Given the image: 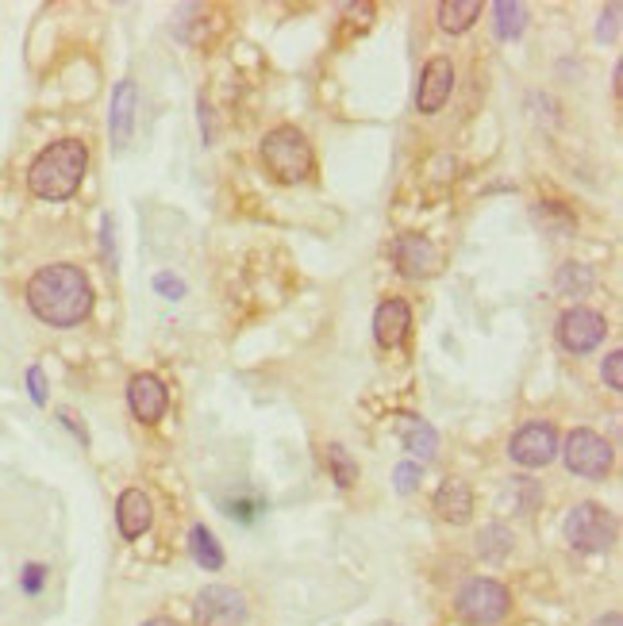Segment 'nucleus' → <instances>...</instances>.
I'll use <instances>...</instances> for the list:
<instances>
[{
    "mask_svg": "<svg viewBox=\"0 0 623 626\" xmlns=\"http://www.w3.org/2000/svg\"><path fill=\"white\" fill-rule=\"evenodd\" d=\"M28 308L51 327H78L93 311V285L70 261L43 266L28 281Z\"/></svg>",
    "mask_w": 623,
    "mask_h": 626,
    "instance_id": "f257e3e1",
    "label": "nucleus"
},
{
    "mask_svg": "<svg viewBox=\"0 0 623 626\" xmlns=\"http://www.w3.org/2000/svg\"><path fill=\"white\" fill-rule=\"evenodd\" d=\"M89 170V146L81 138H59L51 143L28 170V185L43 201H70L81 188Z\"/></svg>",
    "mask_w": 623,
    "mask_h": 626,
    "instance_id": "f03ea898",
    "label": "nucleus"
},
{
    "mask_svg": "<svg viewBox=\"0 0 623 626\" xmlns=\"http://www.w3.org/2000/svg\"><path fill=\"white\" fill-rule=\"evenodd\" d=\"M262 162H266V170L274 173L282 185H300V181H308L312 166H316L308 138L300 135L297 127H289V123L274 127L262 138Z\"/></svg>",
    "mask_w": 623,
    "mask_h": 626,
    "instance_id": "7ed1b4c3",
    "label": "nucleus"
},
{
    "mask_svg": "<svg viewBox=\"0 0 623 626\" xmlns=\"http://www.w3.org/2000/svg\"><path fill=\"white\" fill-rule=\"evenodd\" d=\"M455 612L458 619L470 626H500L512 615V592L500 581H493V576H470V581L458 588Z\"/></svg>",
    "mask_w": 623,
    "mask_h": 626,
    "instance_id": "20e7f679",
    "label": "nucleus"
},
{
    "mask_svg": "<svg viewBox=\"0 0 623 626\" xmlns=\"http://www.w3.org/2000/svg\"><path fill=\"white\" fill-rule=\"evenodd\" d=\"M616 515L601 504H578L565 519V542L578 554H604L616 546Z\"/></svg>",
    "mask_w": 623,
    "mask_h": 626,
    "instance_id": "39448f33",
    "label": "nucleus"
},
{
    "mask_svg": "<svg viewBox=\"0 0 623 626\" xmlns=\"http://www.w3.org/2000/svg\"><path fill=\"white\" fill-rule=\"evenodd\" d=\"M196 626H243L251 615L247 596L239 588H227V584H208V588L196 592L193 599Z\"/></svg>",
    "mask_w": 623,
    "mask_h": 626,
    "instance_id": "423d86ee",
    "label": "nucleus"
},
{
    "mask_svg": "<svg viewBox=\"0 0 623 626\" xmlns=\"http://www.w3.org/2000/svg\"><path fill=\"white\" fill-rule=\"evenodd\" d=\"M565 465H570V473L578 476H589V481H601L604 473L612 469V447L601 439L596 431H573L570 439H565Z\"/></svg>",
    "mask_w": 623,
    "mask_h": 626,
    "instance_id": "0eeeda50",
    "label": "nucleus"
},
{
    "mask_svg": "<svg viewBox=\"0 0 623 626\" xmlns=\"http://www.w3.org/2000/svg\"><path fill=\"white\" fill-rule=\"evenodd\" d=\"M508 454H512L515 465L523 469H543L559 458V431L551 423H528L512 434L508 442Z\"/></svg>",
    "mask_w": 623,
    "mask_h": 626,
    "instance_id": "6e6552de",
    "label": "nucleus"
},
{
    "mask_svg": "<svg viewBox=\"0 0 623 626\" xmlns=\"http://www.w3.org/2000/svg\"><path fill=\"white\" fill-rule=\"evenodd\" d=\"M604 335H609V324H604V316L593 308H570L559 319V342H562V350H570V353L596 350V346L604 342Z\"/></svg>",
    "mask_w": 623,
    "mask_h": 626,
    "instance_id": "1a4fd4ad",
    "label": "nucleus"
},
{
    "mask_svg": "<svg viewBox=\"0 0 623 626\" xmlns=\"http://www.w3.org/2000/svg\"><path fill=\"white\" fill-rule=\"evenodd\" d=\"M392 261H397L400 277L423 281V277H431L439 269V250L436 243L423 235H400L397 243H392Z\"/></svg>",
    "mask_w": 623,
    "mask_h": 626,
    "instance_id": "9d476101",
    "label": "nucleus"
},
{
    "mask_svg": "<svg viewBox=\"0 0 623 626\" xmlns=\"http://www.w3.org/2000/svg\"><path fill=\"white\" fill-rule=\"evenodd\" d=\"M450 93H455V62L450 58H431L428 65H423V78H420V93H416V109L423 115H436L442 104L450 101Z\"/></svg>",
    "mask_w": 623,
    "mask_h": 626,
    "instance_id": "9b49d317",
    "label": "nucleus"
},
{
    "mask_svg": "<svg viewBox=\"0 0 623 626\" xmlns=\"http://www.w3.org/2000/svg\"><path fill=\"white\" fill-rule=\"evenodd\" d=\"M127 403H131V411H135V419H143V423H159L170 408V392L154 373H135L127 384Z\"/></svg>",
    "mask_w": 623,
    "mask_h": 626,
    "instance_id": "f8f14e48",
    "label": "nucleus"
},
{
    "mask_svg": "<svg viewBox=\"0 0 623 626\" xmlns=\"http://www.w3.org/2000/svg\"><path fill=\"white\" fill-rule=\"evenodd\" d=\"M116 523H120V534L124 538H143L154 523V504L143 489H127L120 492L116 500Z\"/></svg>",
    "mask_w": 623,
    "mask_h": 626,
    "instance_id": "ddd939ff",
    "label": "nucleus"
},
{
    "mask_svg": "<svg viewBox=\"0 0 623 626\" xmlns=\"http://www.w3.org/2000/svg\"><path fill=\"white\" fill-rule=\"evenodd\" d=\"M408 327H412V308H408L405 300H397V296H392V300H385L381 308H377V316H374V339H377V346L392 350V346L405 342Z\"/></svg>",
    "mask_w": 623,
    "mask_h": 626,
    "instance_id": "4468645a",
    "label": "nucleus"
},
{
    "mask_svg": "<svg viewBox=\"0 0 623 626\" xmlns=\"http://www.w3.org/2000/svg\"><path fill=\"white\" fill-rule=\"evenodd\" d=\"M436 512H439L442 523H450V526L470 523V515H473V492H470V484L458 481V476L442 481L439 492H436Z\"/></svg>",
    "mask_w": 623,
    "mask_h": 626,
    "instance_id": "2eb2a0df",
    "label": "nucleus"
},
{
    "mask_svg": "<svg viewBox=\"0 0 623 626\" xmlns=\"http://www.w3.org/2000/svg\"><path fill=\"white\" fill-rule=\"evenodd\" d=\"M135 104H139L135 81H120L116 93H112V112H109L112 146H116V151H124V143L131 138V127H135Z\"/></svg>",
    "mask_w": 623,
    "mask_h": 626,
    "instance_id": "dca6fc26",
    "label": "nucleus"
},
{
    "mask_svg": "<svg viewBox=\"0 0 623 626\" xmlns=\"http://www.w3.org/2000/svg\"><path fill=\"white\" fill-rule=\"evenodd\" d=\"M512 550H515V534H512V526H504V523H489V526H481V534H478V554L486 557V562H508L512 557Z\"/></svg>",
    "mask_w": 623,
    "mask_h": 626,
    "instance_id": "f3484780",
    "label": "nucleus"
},
{
    "mask_svg": "<svg viewBox=\"0 0 623 626\" xmlns=\"http://www.w3.org/2000/svg\"><path fill=\"white\" fill-rule=\"evenodd\" d=\"M478 16L481 0H447V4H439V28L450 31V35H462V31L473 28Z\"/></svg>",
    "mask_w": 623,
    "mask_h": 626,
    "instance_id": "a211bd4d",
    "label": "nucleus"
},
{
    "mask_svg": "<svg viewBox=\"0 0 623 626\" xmlns=\"http://www.w3.org/2000/svg\"><path fill=\"white\" fill-rule=\"evenodd\" d=\"M188 546H193L196 565H204V569H208V573L224 569V550H219L216 534H212L204 523H196L193 531H188Z\"/></svg>",
    "mask_w": 623,
    "mask_h": 626,
    "instance_id": "6ab92c4d",
    "label": "nucleus"
},
{
    "mask_svg": "<svg viewBox=\"0 0 623 626\" xmlns=\"http://www.w3.org/2000/svg\"><path fill=\"white\" fill-rule=\"evenodd\" d=\"M493 16H497V35L500 39H520L523 28H528V8H523L520 0H497Z\"/></svg>",
    "mask_w": 623,
    "mask_h": 626,
    "instance_id": "aec40b11",
    "label": "nucleus"
},
{
    "mask_svg": "<svg viewBox=\"0 0 623 626\" xmlns=\"http://www.w3.org/2000/svg\"><path fill=\"white\" fill-rule=\"evenodd\" d=\"M405 450H408L412 458H420V465H423V461H431V458H436V450H439L436 427H431V423H420V419H416V423L405 431Z\"/></svg>",
    "mask_w": 623,
    "mask_h": 626,
    "instance_id": "412c9836",
    "label": "nucleus"
},
{
    "mask_svg": "<svg viewBox=\"0 0 623 626\" xmlns=\"http://www.w3.org/2000/svg\"><path fill=\"white\" fill-rule=\"evenodd\" d=\"M324 458H327V469H331V476H335V484H339V489H350V484H358V461L350 458L347 447L331 442Z\"/></svg>",
    "mask_w": 623,
    "mask_h": 626,
    "instance_id": "4be33fe9",
    "label": "nucleus"
},
{
    "mask_svg": "<svg viewBox=\"0 0 623 626\" xmlns=\"http://www.w3.org/2000/svg\"><path fill=\"white\" fill-rule=\"evenodd\" d=\"M596 281V274L589 266H581V261H570V266H562L559 269V288L562 293H573V296H581V293H589Z\"/></svg>",
    "mask_w": 623,
    "mask_h": 626,
    "instance_id": "5701e85b",
    "label": "nucleus"
},
{
    "mask_svg": "<svg viewBox=\"0 0 623 626\" xmlns=\"http://www.w3.org/2000/svg\"><path fill=\"white\" fill-rule=\"evenodd\" d=\"M392 476H397V492H400V496H412V492L420 489V481H423V465H420V461H400L397 473H392Z\"/></svg>",
    "mask_w": 623,
    "mask_h": 626,
    "instance_id": "b1692460",
    "label": "nucleus"
},
{
    "mask_svg": "<svg viewBox=\"0 0 623 626\" xmlns=\"http://www.w3.org/2000/svg\"><path fill=\"white\" fill-rule=\"evenodd\" d=\"M601 377H604V384H609L612 392H620V389H623V353H620V350H612L609 358H604Z\"/></svg>",
    "mask_w": 623,
    "mask_h": 626,
    "instance_id": "393cba45",
    "label": "nucleus"
},
{
    "mask_svg": "<svg viewBox=\"0 0 623 626\" xmlns=\"http://www.w3.org/2000/svg\"><path fill=\"white\" fill-rule=\"evenodd\" d=\"M154 288H159L166 300H182V296H185V281H182V277H170V274L154 277Z\"/></svg>",
    "mask_w": 623,
    "mask_h": 626,
    "instance_id": "a878e982",
    "label": "nucleus"
},
{
    "mask_svg": "<svg viewBox=\"0 0 623 626\" xmlns=\"http://www.w3.org/2000/svg\"><path fill=\"white\" fill-rule=\"evenodd\" d=\"M28 389H31V400L47 403V377H43V369H39V366L28 369Z\"/></svg>",
    "mask_w": 623,
    "mask_h": 626,
    "instance_id": "bb28decb",
    "label": "nucleus"
},
{
    "mask_svg": "<svg viewBox=\"0 0 623 626\" xmlns=\"http://www.w3.org/2000/svg\"><path fill=\"white\" fill-rule=\"evenodd\" d=\"M43 581H47L43 565H28V569H23V592H28V596H35V592L43 588Z\"/></svg>",
    "mask_w": 623,
    "mask_h": 626,
    "instance_id": "cd10ccee",
    "label": "nucleus"
},
{
    "mask_svg": "<svg viewBox=\"0 0 623 626\" xmlns=\"http://www.w3.org/2000/svg\"><path fill=\"white\" fill-rule=\"evenodd\" d=\"M616 31H620V4H609V12L601 16V39H616Z\"/></svg>",
    "mask_w": 623,
    "mask_h": 626,
    "instance_id": "c85d7f7f",
    "label": "nucleus"
},
{
    "mask_svg": "<svg viewBox=\"0 0 623 626\" xmlns=\"http://www.w3.org/2000/svg\"><path fill=\"white\" fill-rule=\"evenodd\" d=\"M62 423H65V427H73V434H78V439H81V442H89L85 427H81V423H78V419H73V415H70V411H62Z\"/></svg>",
    "mask_w": 623,
    "mask_h": 626,
    "instance_id": "c756f323",
    "label": "nucleus"
},
{
    "mask_svg": "<svg viewBox=\"0 0 623 626\" xmlns=\"http://www.w3.org/2000/svg\"><path fill=\"white\" fill-rule=\"evenodd\" d=\"M593 626H623V615L620 612H609V615H601Z\"/></svg>",
    "mask_w": 623,
    "mask_h": 626,
    "instance_id": "7c9ffc66",
    "label": "nucleus"
},
{
    "mask_svg": "<svg viewBox=\"0 0 623 626\" xmlns=\"http://www.w3.org/2000/svg\"><path fill=\"white\" fill-rule=\"evenodd\" d=\"M143 626H182V623H174V619H166V615H159V619H146Z\"/></svg>",
    "mask_w": 623,
    "mask_h": 626,
    "instance_id": "2f4dec72",
    "label": "nucleus"
}]
</instances>
